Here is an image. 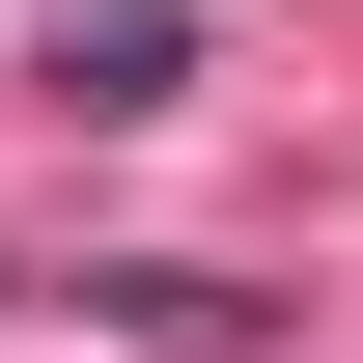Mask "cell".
I'll list each match as a JSON object with an SVG mask.
<instances>
[{"label": "cell", "mask_w": 363, "mask_h": 363, "mask_svg": "<svg viewBox=\"0 0 363 363\" xmlns=\"http://www.w3.org/2000/svg\"><path fill=\"white\" fill-rule=\"evenodd\" d=\"M28 56H56V84H84V112H168V56H196V0H56Z\"/></svg>", "instance_id": "1"}]
</instances>
